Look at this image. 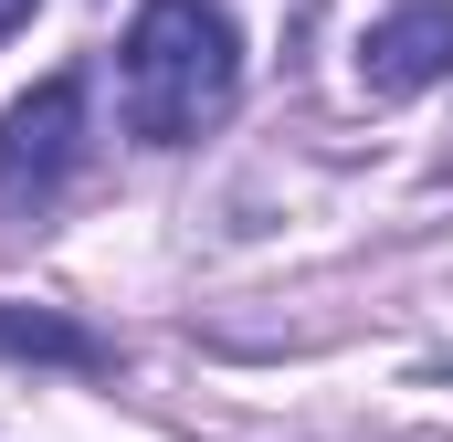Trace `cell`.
I'll return each instance as SVG.
<instances>
[{
  "mask_svg": "<svg viewBox=\"0 0 453 442\" xmlns=\"http://www.w3.org/2000/svg\"><path fill=\"white\" fill-rule=\"evenodd\" d=\"M242 106V21L232 0H137L116 42V116L137 148H190Z\"/></svg>",
  "mask_w": 453,
  "mask_h": 442,
  "instance_id": "cell-1",
  "label": "cell"
},
{
  "mask_svg": "<svg viewBox=\"0 0 453 442\" xmlns=\"http://www.w3.org/2000/svg\"><path fill=\"white\" fill-rule=\"evenodd\" d=\"M85 158V74H42L21 106L0 116V211H42Z\"/></svg>",
  "mask_w": 453,
  "mask_h": 442,
  "instance_id": "cell-2",
  "label": "cell"
},
{
  "mask_svg": "<svg viewBox=\"0 0 453 442\" xmlns=\"http://www.w3.org/2000/svg\"><path fill=\"white\" fill-rule=\"evenodd\" d=\"M358 85L380 106H411V95L453 85V0H390L358 32Z\"/></svg>",
  "mask_w": 453,
  "mask_h": 442,
  "instance_id": "cell-3",
  "label": "cell"
},
{
  "mask_svg": "<svg viewBox=\"0 0 453 442\" xmlns=\"http://www.w3.org/2000/svg\"><path fill=\"white\" fill-rule=\"evenodd\" d=\"M0 358H21V369H74V379H116V337L85 327V316H64V306H21V295H0Z\"/></svg>",
  "mask_w": 453,
  "mask_h": 442,
  "instance_id": "cell-4",
  "label": "cell"
},
{
  "mask_svg": "<svg viewBox=\"0 0 453 442\" xmlns=\"http://www.w3.org/2000/svg\"><path fill=\"white\" fill-rule=\"evenodd\" d=\"M32 11H42V0H0V42H11V32H21Z\"/></svg>",
  "mask_w": 453,
  "mask_h": 442,
  "instance_id": "cell-5",
  "label": "cell"
}]
</instances>
